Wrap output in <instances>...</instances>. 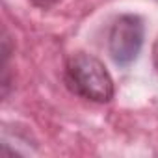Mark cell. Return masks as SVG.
<instances>
[{
    "mask_svg": "<svg viewBox=\"0 0 158 158\" xmlns=\"http://www.w3.org/2000/svg\"><path fill=\"white\" fill-rule=\"evenodd\" d=\"M65 84L71 93L91 102L114 99V80L104 63L88 52H74L65 63Z\"/></svg>",
    "mask_w": 158,
    "mask_h": 158,
    "instance_id": "1",
    "label": "cell"
},
{
    "mask_svg": "<svg viewBox=\"0 0 158 158\" xmlns=\"http://www.w3.org/2000/svg\"><path fill=\"white\" fill-rule=\"evenodd\" d=\"M143 37H145V26L139 15L136 13H125L119 15L108 34V50L112 60L127 67L130 65L138 56L143 47Z\"/></svg>",
    "mask_w": 158,
    "mask_h": 158,
    "instance_id": "2",
    "label": "cell"
},
{
    "mask_svg": "<svg viewBox=\"0 0 158 158\" xmlns=\"http://www.w3.org/2000/svg\"><path fill=\"white\" fill-rule=\"evenodd\" d=\"M58 2H60V0H32V4L37 6V8H41V10H48V8L56 6Z\"/></svg>",
    "mask_w": 158,
    "mask_h": 158,
    "instance_id": "3",
    "label": "cell"
},
{
    "mask_svg": "<svg viewBox=\"0 0 158 158\" xmlns=\"http://www.w3.org/2000/svg\"><path fill=\"white\" fill-rule=\"evenodd\" d=\"M152 60H154V65L158 69V41L154 43V48H152Z\"/></svg>",
    "mask_w": 158,
    "mask_h": 158,
    "instance_id": "4",
    "label": "cell"
}]
</instances>
